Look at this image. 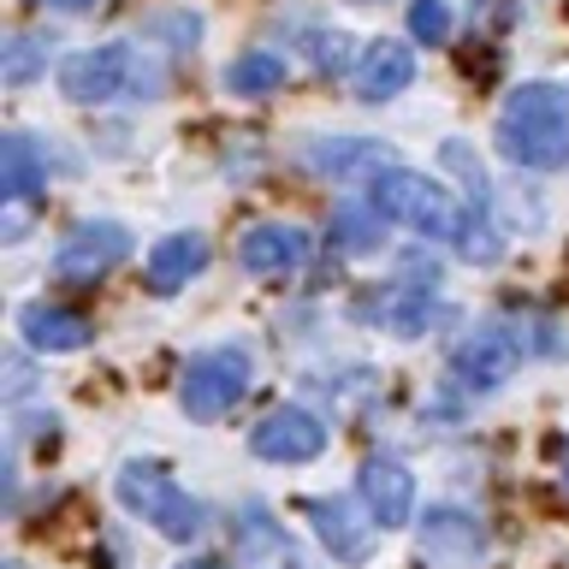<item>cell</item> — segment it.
I'll list each match as a JSON object with an SVG mask.
<instances>
[{"instance_id": "cell-1", "label": "cell", "mask_w": 569, "mask_h": 569, "mask_svg": "<svg viewBox=\"0 0 569 569\" xmlns=\"http://www.w3.org/2000/svg\"><path fill=\"white\" fill-rule=\"evenodd\" d=\"M498 154L528 172H558L569 160V89L522 83L498 107Z\"/></svg>"}, {"instance_id": "cell-2", "label": "cell", "mask_w": 569, "mask_h": 569, "mask_svg": "<svg viewBox=\"0 0 569 569\" xmlns=\"http://www.w3.org/2000/svg\"><path fill=\"white\" fill-rule=\"evenodd\" d=\"M368 202L386 213L391 226H409V231H421V238H445V243H469V231L480 213L475 208H462L445 184H433L427 172H409V167H391L380 172L368 184Z\"/></svg>"}, {"instance_id": "cell-3", "label": "cell", "mask_w": 569, "mask_h": 569, "mask_svg": "<svg viewBox=\"0 0 569 569\" xmlns=\"http://www.w3.org/2000/svg\"><path fill=\"white\" fill-rule=\"evenodd\" d=\"M119 505L131 516H142V522H154L167 540H184V546L208 528V510L196 505L160 462H124L119 469Z\"/></svg>"}, {"instance_id": "cell-4", "label": "cell", "mask_w": 569, "mask_h": 569, "mask_svg": "<svg viewBox=\"0 0 569 569\" xmlns=\"http://www.w3.org/2000/svg\"><path fill=\"white\" fill-rule=\"evenodd\" d=\"M249 373H256V362H249L243 345H213L202 356H190L184 380H178V409L190 421H220L243 403Z\"/></svg>"}, {"instance_id": "cell-5", "label": "cell", "mask_w": 569, "mask_h": 569, "mask_svg": "<svg viewBox=\"0 0 569 569\" xmlns=\"http://www.w3.org/2000/svg\"><path fill=\"white\" fill-rule=\"evenodd\" d=\"M522 356H528L522 327H510V320H487V327H475V332L451 350V380L480 398V391H498V386H505L510 373L522 368Z\"/></svg>"}, {"instance_id": "cell-6", "label": "cell", "mask_w": 569, "mask_h": 569, "mask_svg": "<svg viewBox=\"0 0 569 569\" xmlns=\"http://www.w3.org/2000/svg\"><path fill=\"white\" fill-rule=\"evenodd\" d=\"M124 256H131V231L119 220H83L60 238V249H53V279L60 284H96V279L113 273Z\"/></svg>"}, {"instance_id": "cell-7", "label": "cell", "mask_w": 569, "mask_h": 569, "mask_svg": "<svg viewBox=\"0 0 569 569\" xmlns=\"http://www.w3.org/2000/svg\"><path fill=\"white\" fill-rule=\"evenodd\" d=\"M131 78H137V53L124 42L83 48V53H71V60L60 66V89H66V101H78V107L119 101L124 89H131Z\"/></svg>"}, {"instance_id": "cell-8", "label": "cell", "mask_w": 569, "mask_h": 569, "mask_svg": "<svg viewBox=\"0 0 569 569\" xmlns=\"http://www.w3.org/2000/svg\"><path fill=\"white\" fill-rule=\"evenodd\" d=\"M302 516L315 522L320 546H327L338 563L362 569V563L373 558V540H380V522L368 516V505H362V498H309V505H302Z\"/></svg>"}, {"instance_id": "cell-9", "label": "cell", "mask_w": 569, "mask_h": 569, "mask_svg": "<svg viewBox=\"0 0 569 569\" xmlns=\"http://www.w3.org/2000/svg\"><path fill=\"white\" fill-rule=\"evenodd\" d=\"M249 451L261 462H309V457L327 451V421L309 416L302 403H284V409H273V416H261L249 427Z\"/></svg>"}, {"instance_id": "cell-10", "label": "cell", "mask_w": 569, "mask_h": 569, "mask_svg": "<svg viewBox=\"0 0 569 569\" xmlns=\"http://www.w3.org/2000/svg\"><path fill=\"white\" fill-rule=\"evenodd\" d=\"M356 498L368 505V516L380 528H403L416 516V475L398 457H368L362 475H356Z\"/></svg>"}, {"instance_id": "cell-11", "label": "cell", "mask_w": 569, "mask_h": 569, "mask_svg": "<svg viewBox=\"0 0 569 569\" xmlns=\"http://www.w3.org/2000/svg\"><path fill=\"white\" fill-rule=\"evenodd\" d=\"M315 238L291 220H273V226H249L238 238V267L243 273H291V267L309 261Z\"/></svg>"}, {"instance_id": "cell-12", "label": "cell", "mask_w": 569, "mask_h": 569, "mask_svg": "<svg viewBox=\"0 0 569 569\" xmlns=\"http://www.w3.org/2000/svg\"><path fill=\"white\" fill-rule=\"evenodd\" d=\"M350 83H356V101L380 107V101L403 96V89L416 83V53H409L403 42H368L356 71H350Z\"/></svg>"}, {"instance_id": "cell-13", "label": "cell", "mask_w": 569, "mask_h": 569, "mask_svg": "<svg viewBox=\"0 0 569 569\" xmlns=\"http://www.w3.org/2000/svg\"><path fill=\"white\" fill-rule=\"evenodd\" d=\"M18 332H24L30 350H48V356H66V350H83L96 327L78 315V309H60V302H24L18 309Z\"/></svg>"}, {"instance_id": "cell-14", "label": "cell", "mask_w": 569, "mask_h": 569, "mask_svg": "<svg viewBox=\"0 0 569 569\" xmlns=\"http://www.w3.org/2000/svg\"><path fill=\"white\" fill-rule=\"evenodd\" d=\"M309 167L320 178H356V184H373L380 172L398 167V154L386 142H362V137H338V142H315L309 149Z\"/></svg>"}, {"instance_id": "cell-15", "label": "cell", "mask_w": 569, "mask_h": 569, "mask_svg": "<svg viewBox=\"0 0 569 569\" xmlns=\"http://www.w3.org/2000/svg\"><path fill=\"white\" fill-rule=\"evenodd\" d=\"M480 551H487V540H480V528L469 522V516L427 510V522H421V558H433L445 569H475Z\"/></svg>"}, {"instance_id": "cell-16", "label": "cell", "mask_w": 569, "mask_h": 569, "mask_svg": "<svg viewBox=\"0 0 569 569\" xmlns=\"http://www.w3.org/2000/svg\"><path fill=\"white\" fill-rule=\"evenodd\" d=\"M202 267H208V238L202 231H172V238H160L149 249V291H160V297L184 291Z\"/></svg>"}, {"instance_id": "cell-17", "label": "cell", "mask_w": 569, "mask_h": 569, "mask_svg": "<svg viewBox=\"0 0 569 569\" xmlns=\"http://www.w3.org/2000/svg\"><path fill=\"white\" fill-rule=\"evenodd\" d=\"M238 558H243V569H302L297 546L284 540V528L273 522V516H267V505H243Z\"/></svg>"}, {"instance_id": "cell-18", "label": "cell", "mask_w": 569, "mask_h": 569, "mask_svg": "<svg viewBox=\"0 0 569 569\" xmlns=\"http://www.w3.org/2000/svg\"><path fill=\"white\" fill-rule=\"evenodd\" d=\"M42 184H48L42 149H36L24 131H7V137H0V202H7V208H24Z\"/></svg>"}, {"instance_id": "cell-19", "label": "cell", "mask_w": 569, "mask_h": 569, "mask_svg": "<svg viewBox=\"0 0 569 569\" xmlns=\"http://www.w3.org/2000/svg\"><path fill=\"white\" fill-rule=\"evenodd\" d=\"M386 213L368 202V196H350V202L332 208V249H345V256H373V249L386 243Z\"/></svg>"}, {"instance_id": "cell-20", "label": "cell", "mask_w": 569, "mask_h": 569, "mask_svg": "<svg viewBox=\"0 0 569 569\" xmlns=\"http://www.w3.org/2000/svg\"><path fill=\"white\" fill-rule=\"evenodd\" d=\"M284 53H273V48H249V53H238V60L226 66V89L231 96H249V101H261V96H273V89L284 83Z\"/></svg>"}, {"instance_id": "cell-21", "label": "cell", "mask_w": 569, "mask_h": 569, "mask_svg": "<svg viewBox=\"0 0 569 569\" xmlns=\"http://www.w3.org/2000/svg\"><path fill=\"white\" fill-rule=\"evenodd\" d=\"M42 66H48V48L36 42V36H12L7 53H0V78H7L12 89H18V83H30Z\"/></svg>"}, {"instance_id": "cell-22", "label": "cell", "mask_w": 569, "mask_h": 569, "mask_svg": "<svg viewBox=\"0 0 569 569\" xmlns=\"http://www.w3.org/2000/svg\"><path fill=\"white\" fill-rule=\"evenodd\" d=\"M439 167H451L462 184H469V208L487 220V172H480V160L462 149V142H445V149H439Z\"/></svg>"}, {"instance_id": "cell-23", "label": "cell", "mask_w": 569, "mask_h": 569, "mask_svg": "<svg viewBox=\"0 0 569 569\" xmlns=\"http://www.w3.org/2000/svg\"><path fill=\"white\" fill-rule=\"evenodd\" d=\"M409 36L427 48H445V36H451V7H445V0H409Z\"/></svg>"}, {"instance_id": "cell-24", "label": "cell", "mask_w": 569, "mask_h": 569, "mask_svg": "<svg viewBox=\"0 0 569 569\" xmlns=\"http://www.w3.org/2000/svg\"><path fill=\"white\" fill-rule=\"evenodd\" d=\"M345 48H350V42H345L338 30H332V36H320V48H315V66H320V71H345Z\"/></svg>"}, {"instance_id": "cell-25", "label": "cell", "mask_w": 569, "mask_h": 569, "mask_svg": "<svg viewBox=\"0 0 569 569\" xmlns=\"http://www.w3.org/2000/svg\"><path fill=\"white\" fill-rule=\"evenodd\" d=\"M36 7H53V12H89V7H101V0H36Z\"/></svg>"}, {"instance_id": "cell-26", "label": "cell", "mask_w": 569, "mask_h": 569, "mask_svg": "<svg viewBox=\"0 0 569 569\" xmlns=\"http://www.w3.org/2000/svg\"><path fill=\"white\" fill-rule=\"evenodd\" d=\"M558 475H563V492H569V439H563V451H558Z\"/></svg>"}, {"instance_id": "cell-27", "label": "cell", "mask_w": 569, "mask_h": 569, "mask_svg": "<svg viewBox=\"0 0 569 569\" xmlns=\"http://www.w3.org/2000/svg\"><path fill=\"white\" fill-rule=\"evenodd\" d=\"M178 569H213V563H208V558H196V563H178Z\"/></svg>"}]
</instances>
